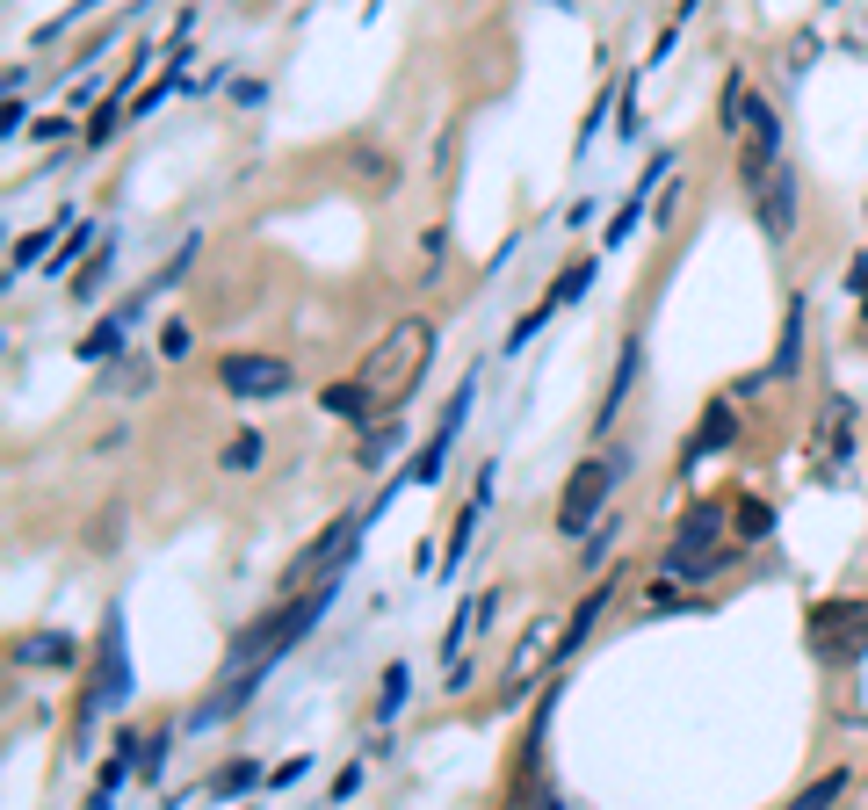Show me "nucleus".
Segmentation results:
<instances>
[{
	"label": "nucleus",
	"instance_id": "obj_1",
	"mask_svg": "<svg viewBox=\"0 0 868 810\" xmlns=\"http://www.w3.org/2000/svg\"><path fill=\"white\" fill-rule=\"evenodd\" d=\"M333 586H340V579H319V586H304V594H290L283 608H268L261 622H246V630L232 637V651H225V673H268L283 651H297L304 630L333 608Z\"/></svg>",
	"mask_w": 868,
	"mask_h": 810
},
{
	"label": "nucleus",
	"instance_id": "obj_2",
	"mask_svg": "<svg viewBox=\"0 0 868 810\" xmlns=\"http://www.w3.org/2000/svg\"><path fill=\"white\" fill-rule=\"evenodd\" d=\"M427 355H434V326L427 319H398L377 348L362 355V391H369V405H377V413H398V405H406V391L420 384V369H427Z\"/></svg>",
	"mask_w": 868,
	"mask_h": 810
},
{
	"label": "nucleus",
	"instance_id": "obj_3",
	"mask_svg": "<svg viewBox=\"0 0 868 810\" xmlns=\"http://www.w3.org/2000/svg\"><path fill=\"white\" fill-rule=\"evenodd\" d=\"M131 702V659H123V608L102 615V637H95V673H87V695H80V716H73V738L87 745L102 709H123Z\"/></svg>",
	"mask_w": 868,
	"mask_h": 810
},
{
	"label": "nucleus",
	"instance_id": "obj_4",
	"mask_svg": "<svg viewBox=\"0 0 868 810\" xmlns=\"http://www.w3.org/2000/svg\"><path fill=\"white\" fill-rule=\"evenodd\" d=\"M623 471H630V463L615 456V449H608V456H586L579 471L565 478V492H557V536H572V543H579L586 528L608 514V492L623 485Z\"/></svg>",
	"mask_w": 868,
	"mask_h": 810
},
{
	"label": "nucleus",
	"instance_id": "obj_5",
	"mask_svg": "<svg viewBox=\"0 0 868 810\" xmlns=\"http://www.w3.org/2000/svg\"><path fill=\"white\" fill-rule=\"evenodd\" d=\"M377 521V507H348V514H333V528L319 543H304L297 557H290V572H283V586L290 594H304L312 579H340L348 572V557H355V543H362V528Z\"/></svg>",
	"mask_w": 868,
	"mask_h": 810
},
{
	"label": "nucleus",
	"instance_id": "obj_6",
	"mask_svg": "<svg viewBox=\"0 0 868 810\" xmlns=\"http://www.w3.org/2000/svg\"><path fill=\"white\" fill-rule=\"evenodd\" d=\"M557 659H565V622H557V615H536L529 630H521V644L507 651V666H500V709H514L521 695L536 688V673L557 666Z\"/></svg>",
	"mask_w": 868,
	"mask_h": 810
},
{
	"label": "nucleus",
	"instance_id": "obj_7",
	"mask_svg": "<svg viewBox=\"0 0 868 810\" xmlns=\"http://www.w3.org/2000/svg\"><path fill=\"white\" fill-rule=\"evenodd\" d=\"M811 651L825 666H854L868 651V601H818L811 608Z\"/></svg>",
	"mask_w": 868,
	"mask_h": 810
},
{
	"label": "nucleus",
	"instance_id": "obj_8",
	"mask_svg": "<svg viewBox=\"0 0 868 810\" xmlns=\"http://www.w3.org/2000/svg\"><path fill=\"white\" fill-rule=\"evenodd\" d=\"M217 384H225V398H239V405H268V398H283L297 377H290L283 355H225L217 362Z\"/></svg>",
	"mask_w": 868,
	"mask_h": 810
},
{
	"label": "nucleus",
	"instance_id": "obj_9",
	"mask_svg": "<svg viewBox=\"0 0 868 810\" xmlns=\"http://www.w3.org/2000/svg\"><path fill=\"white\" fill-rule=\"evenodd\" d=\"M753 203H760V225H767L774 239H789V232H796V167L774 160V167L753 181Z\"/></svg>",
	"mask_w": 868,
	"mask_h": 810
},
{
	"label": "nucleus",
	"instance_id": "obj_10",
	"mask_svg": "<svg viewBox=\"0 0 868 810\" xmlns=\"http://www.w3.org/2000/svg\"><path fill=\"white\" fill-rule=\"evenodd\" d=\"M615 586H623V572H608V579H594V586L579 594V608L565 615V659H572V651L601 630V615H608V601H615Z\"/></svg>",
	"mask_w": 868,
	"mask_h": 810
},
{
	"label": "nucleus",
	"instance_id": "obj_11",
	"mask_svg": "<svg viewBox=\"0 0 868 810\" xmlns=\"http://www.w3.org/2000/svg\"><path fill=\"white\" fill-rule=\"evenodd\" d=\"M731 434H738V420H731V405H724V398H709V413H702V427L688 434V449H680V463H702V456H717V449H731Z\"/></svg>",
	"mask_w": 868,
	"mask_h": 810
},
{
	"label": "nucleus",
	"instance_id": "obj_12",
	"mask_svg": "<svg viewBox=\"0 0 868 810\" xmlns=\"http://www.w3.org/2000/svg\"><path fill=\"white\" fill-rule=\"evenodd\" d=\"M73 637L66 630H37V637H15V666H73Z\"/></svg>",
	"mask_w": 868,
	"mask_h": 810
},
{
	"label": "nucleus",
	"instance_id": "obj_13",
	"mask_svg": "<svg viewBox=\"0 0 868 810\" xmlns=\"http://www.w3.org/2000/svg\"><path fill=\"white\" fill-rule=\"evenodd\" d=\"M637 362H644V348L637 340H623V362H615V377H608V398H601V427L623 413V398H630V384H637Z\"/></svg>",
	"mask_w": 868,
	"mask_h": 810
},
{
	"label": "nucleus",
	"instance_id": "obj_14",
	"mask_svg": "<svg viewBox=\"0 0 868 810\" xmlns=\"http://www.w3.org/2000/svg\"><path fill=\"white\" fill-rule=\"evenodd\" d=\"M319 405H326L333 420H369V413H377V405H369V391H362V377H348V384H326V391H319Z\"/></svg>",
	"mask_w": 868,
	"mask_h": 810
},
{
	"label": "nucleus",
	"instance_id": "obj_15",
	"mask_svg": "<svg viewBox=\"0 0 868 810\" xmlns=\"http://www.w3.org/2000/svg\"><path fill=\"white\" fill-rule=\"evenodd\" d=\"M246 789H261V760H225L203 782V796H246Z\"/></svg>",
	"mask_w": 868,
	"mask_h": 810
},
{
	"label": "nucleus",
	"instance_id": "obj_16",
	"mask_svg": "<svg viewBox=\"0 0 868 810\" xmlns=\"http://www.w3.org/2000/svg\"><path fill=\"white\" fill-rule=\"evenodd\" d=\"M406 695H413V666L391 659V666H384V688H377V724H391V716L406 709Z\"/></svg>",
	"mask_w": 868,
	"mask_h": 810
},
{
	"label": "nucleus",
	"instance_id": "obj_17",
	"mask_svg": "<svg viewBox=\"0 0 868 810\" xmlns=\"http://www.w3.org/2000/svg\"><path fill=\"white\" fill-rule=\"evenodd\" d=\"M391 449H398V413H384V427H377V434H362L355 463H362V471H384V463H391Z\"/></svg>",
	"mask_w": 868,
	"mask_h": 810
},
{
	"label": "nucleus",
	"instance_id": "obj_18",
	"mask_svg": "<svg viewBox=\"0 0 868 810\" xmlns=\"http://www.w3.org/2000/svg\"><path fill=\"white\" fill-rule=\"evenodd\" d=\"M109 254H116V246L102 239V246H95V261H80V268H73V304H95V297H102V275H109Z\"/></svg>",
	"mask_w": 868,
	"mask_h": 810
},
{
	"label": "nucleus",
	"instance_id": "obj_19",
	"mask_svg": "<svg viewBox=\"0 0 868 810\" xmlns=\"http://www.w3.org/2000/svg\"><path fill=\"white\" fill-rule=\"evenodd\" d=\"M586 283H594V261H572V268L550 283V297H543V304H550V311H565V304H579V297H586Z\"/></svg>",
	"mask_w": 868,
	"mask_h": 810
},
{
	"label": "nucleus",
	"instance_id": "obj_20",
	"mask_svg": "<svg viewBox=\"0 0 868 810\" xmlns=\"http://www.w3.org/2000/svg\"><path fill=\"white\" fill-rule=\"evenodd\" d=\"M615 528H623V514H608V521H594V528H586V536H579V565H586V572H594L601 557H608V543H615Z\"/></svg>",
	"mask_w": 868,
	"mask_h": 810
},
{
	"label": "nucleus",
	"instance_id": "obj_21",
	"mask_svg": "<svg viewBox=\"0 0 868 810\" xmlns=\"http://www.w3.org/2000/svg\"><path fill=\"white\" fill-rule=\"evenodd\" d=\"M58 225H66V217H58ZM58 225H37L29 239H15V275H22V268H37L51 246H58Z\"/></svg>",
	"mask_w": 868,
	"mask_h": 810
},
{
	"label": "nucleus",
	"instance_id": "obj_22",
	"mask_svg": "<svg viewBox=\"0 0 868 810\" xmlns=\"http://www.w3.org/2000/svg\"><path fill=\"white\" fill-rule=\"evenodd\" d=\"M847 782H854L847 767H832V774H818V782H811V789L796 796V810H818V803H832V796H847Z\"/></svg>",
	"mask_w": 868,
	"mask_h": 810
},
{
	"label": "nucleus",
	"instance_id": "obj_23",
	"mask_svg": "<svg viewBox=\"0 0 868 810\" xmlns=\"http://www.w3.org/2000/svg\"><path fill=\"white\" fill-rule=\"evenodd\" d=\"M261 456H268L261 434H232V442H225V471H254Z\"/></svg>",
	"mask_w": 868,
	"mask_h": 810
},
{
	"label": "nucleus",
	"instance_id": "obj_24",
	"mask_svg": "<svg viewBox=\"0 0 868 810\" xmlns=\"http://www.w3.org/2000/svg\"><path fill=\"white\" fill-rule=\"evenodd\" d=\"M731 514H738V536H746V543H753V536H767V528H774V507H767V500H738Z\"/></svg>",
	"mask_w": 868,
	"mask_h": 810
},
{
	"label": "nucleus",
	"instance_id": "obj_25",
	"mask_svg": "<svg viewBox=\"0 0 868 810\" xmlns=\"http://www.w3.org/2000/svg\"><path fill=\"white\" fill-rule=\"evenodd\" d=\"M160 774H167V738H145V745H138V782L160 789Z\"/></svg>",
	"mask_w": 868,
	"mask_h": 810
},
{
	"label": "nucleus",
	"instance_id": "obj_26",
	"mask_svg": "<svg viewBox=\"0 0 868 810\" xmlns=\"http://www.w3.org/2000/svg\"><path fill=\"white\" fill-rule=\"evenodd\" d=\"M189 348H196V333L181 326V319H167V326H160V355H167V362H181Z\"/></svg>",
	"mask_w": 868,
	"mask_h": 810
},
{
	"label": "nucleus",
	"instance_id": "obj_27",
	"mask_svg": "<svg viewBox=\"0 0 868 810\" xmlns=\"http://www.w3.org/2000/svg\"><path fill=\"white\" fill-rule=\"evenodd\" d=\"M601 123H608V87H601V95H594V109H586V123H579V152L594 145V131H601Z\"/></svg>",
	"mask_w": 868,
	"mask_h": 810
},
{
	"label": "nucleus",
	"instance_id": "obj_28",
	"mask_svg": "<svg viewBox=\"0 0 868 810\" xmlns=\"http://www.w3.org/2000/svg\"><path fill=\"white\" fill-rule=\"evenodd\" d=\"M80 246H87V225H80V217H73V232L58 239V254H51V268H73V254H80Z\"/></svg>",
	"mask_w": 868,
	"mask_h": 810
},
{
	"label": "nucleus",
	"instance_id": "obj_29",
	"mask_svg": "<svg viewBox=\"0 0 868 810\" xmlns=\"http://www.w3.org/2000/svg\"><path fill=\"white\" fill-rule=\"evenodd\" d=\"M355 789H362V767H340V774H333V803H348Z\"/></svg>",
	"mask_w": 868,
	"mask_h": 810
},
{
	"label": "nucleus",
	"instance_id": "obj_30",
	"mask_svg": "<svg viewBox=\"0 0 868 810\" xmlns=\"http://www.w3.org/2000/svg\"><path fill=\"white\" fill-rule=\"evenodd\" d=\"M304 767H312V760H283V767H275V774H268V789H290V782H297V774H304Z\"/></svg>",
	"mask_w": 868,
	"mask_h": 810
},
{
	"label": "nucleus",
	"instance_id": "obj_31",
	"mask_svg": "<svg viewBox=\"0 0 868 810\" xmlns=\"http://www.w3.org/2000/svg\"><path fill=\"white\" fill-rule=\"evenodd\" d=\"M87 8H102V0H80V8H73V15H87Z\"/></svg>",
	"mask_w": 868,
	"mask_h": 810
}]
</instances>
